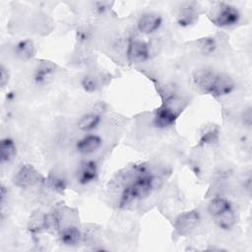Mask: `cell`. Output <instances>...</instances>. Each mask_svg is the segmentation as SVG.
<instances>
[{"instance_id":"1","label":"cell","mask_w":252,"mask_h":252,"mask_svg":"<svg viewBox=\"0 0 252 252\" xmlns=\"http://www.w3.org/2000/svg\"><path fill=\"white\" fill-rule=\"evenodd\" d=\"M182 100L176 96L168 97L156 111L154 115V125L159 129H165L174 124L182 111Z\"/></svg>"},{"instance_id":"2","label":"cell","mask_w":252,"mask_h":252,"mask_svg":"<svg viewBox=\"0 0 252 252\" xmlns=\"http://www.w3.org/2000/svg\"><path fill=\"white\" fill-rule=\"evenodd\" d=\"M216 8L212 19L215 25L220 28H230L239 22L240 13L235 6L221 2Z\"/></svg>"},{"instance_id":"3","label":"cell","mask_w":252,"mask_h":252,"mask_svg":"<svg viewBox=\"0 0 252 252\" xmlns=\"http://www.w3.org/2000/svg\"><path fill=\"white\" fill-rule=\"evenodd\" d=\"M43 178L39 172L32 165L25 164L23 165L16 173L14 177V183L22 188L30 187L35 185L39 182H42Z\"/></svg>"},{"instance_id":"4","label":"cell","mask_w":252,"mask_h":252,"mask_svg":"<svg viewBox=\"0 0 252 252\" xmlns=\"http://www.w3.org/2000/svg\"><path fill=\"white\" fill-rule=\"evenodd\" d=\"M201 221V216L198 211H189L180 214L174 222L175 230L181 234H187L191 232Z\"/></svg>"},{"instance_id":"5","label":"cell","mask_w":252,"mask_h":252,"mask_svg":"<svg viewBox=\"0 0 252 252\" xmlns=\"http://www.w3.org/2000/svg\"><path fill=\"white\" fill-rule=\"evenodd\" d=\"M127 57L131 62L142 63L150 58L149 44L139 38L131 39L127 46Z\"/></svg>"},{"instance_id":"6","label":"cell","mask_w":252,"mask_h":252,"mask_svg":"<svg viewBox=\"0 0 252 252\" xmlns=\"http://www.w3.org/2000/svg\"><path fill=\"white\" fill-rule=\"evenodd\" d=\"M98 167L94 160L83 161L76 172V179L80 185H89L97 179Z\"/></svg>"},{"instance_id":"7","label":"cell","mask_w":252,"mask_h":252,"mask_svg":"<svg viewBox=\"0 0 252 252\" xmlns=\"http://www.w3.org/2000/svg\"><path fill=\"white\" fill-rule=\"evenodd\" d=\"M56 73V66L49 61L40 62L34 69L32 79L37 86L48 85L54 78Z\"/></svg>"},{"instance_id":"8","label":"cell","mask_w":252,"mask_h":252,"mask_svg":"<svg viewBox=\"0 0 252 252\" xmlns=\"http://www.w3.org/2000/svg\"><path fill=\"white\" fill-rule=\"evenodd\" d=\"M218 72H216L213 69L210 68H202L199 70H196L193 75V80L195 85L202 90L204 93L209 94L212 91V88L214 86L215 80L217 78Z\"/></svg>"},{"instance_id":"9","label":"cell","mask_w":252,"mask_h":252,"mask_svg":"<svg viewBox=\"0 0 252 252\" xmlns=\"http://www.w3.org/2000/svg\"><path fill=\"white\" fill-rule=\"evenodd\" d=\"M162 24V18L157 13H146L142 15L137 22V29L145 34H151L157 32Z\"/></svg>"},{"instance_id":"10","label":"cell","mask_w":252,"mask_h":252,"mask_svg":"<svg viewBox=\"0 0 252 252\" xmlns=\"http://www.w3.org/2000/svg\"><path fill=\"white\" fill-rule=\"evenodd\" d=\"M234 87H235L234 81L228 75L218 72L217 78L215 80V83L210 94L216 97L227 95L234 90Z\"/></svg>"},{"instance_id":"11","label":"cell","mask_w":252,"mask_h":252,"mask_svg":"<svg viewBox=\"0 0 252 252\" xmlns=\"http://www.w3.org/2000/svg\"><path fill=\"white\" fill-rule=\"evenodd\" d=\"M198 5L195 2L185 3L177 16V23L180 27H189L198 21Z\"/></svg>"},{"instance_id":"12","label":"cell","mask_w":252,"mask_h":252,"mask_svg":"<svg viewBox=\"0 0 252 252\" xmlns=\"http://www.w3.org/2000/svg\"><path fill=\"white\" fill-rule=\"evenodd\" d=\"M101 146V139L94 134L86 135L76 144V150L81 155H91L98 150Z\"/></svg>"},{"instance_id":"13","label":"cell","mask_w":252,"mask_h":252,"mask_svg":"<svg viewBox=\"0 0 252 252\" xmlns=\"http://www.w3.org/2000/svg\"><path fill=\"white\" fill-rule=\"evenodd\" d=\"M14 54L21 60H31L36 54V47L32 39H23L14 46Z\"/></svg>"},{"instance_id":"14","label":"cell","mask_w":252,"mask_h":252,"mask_svg":"<svg viewBox=\"0 0 252 252\" xmlns=\"http://www.w3.org/2000/svg\"><path fill=\"white\" fill-rule=\"evenodd\" d=\"M59 238L63 245L74 247L77 246L82 241L83 234L77 226L70 225L61 230Z\"/></svg>"},{"instance_id":"15","label":"cell","mask_w":252,"mask_h":252,"mask_svg":"<svg viewBox=\"0 0 252 252\" xmlns=\"http://www.w3.org/2000/svg\"><path fill=\"white\" fill-rule=\"evenodd\" d=\"M17 154V147L11 138H3L0 144V158L1 161L8 163L12 161Z\"/></svg>"},{"instance_id":"16","label":"cell","mask_w":252,"mask_h":252,"mask_svg":"<svg viewBox=\"0 0 252 252\" xmlns=\"http://www.w3.org/2000/svg\"><path fill=\"white\" fill-rule=\"evenodd\" d=\"M100 123V115L94 112L86 113L80 117L77 126L81 131L89 132L95 129Z\"/></svg>"},{"instance_id":"17","label":"cell","mask_w":252,"mask_h":252,"mask_svg":"<svg viewBox=\"0 0 252 252\" xmlns=\"http://www.w3.org/2000/svg\"><path fill=\"white\" fill-rule=\"evenodd\" d=\"M229 209H231L230 202L222 197L214 198L208 205V212L214 218L220 216Z\"/></svg>"},{"instance_id":"18","label":"cell","mask_w":252,"mask_h":252,"mask_svg":"<svg viewBox=\"0 0 252 252\" xmlns=\"http://www.w3.org/2000/svg\"><path fill=\"white\" fill-rule=\"evenodd\" d=\"M215 220H216L217 225L220 228L224 229V230H228V229L232 228L236 222V217H235V214H234L232 208L225 211L224 213L220 214V216L216 217Z\"/></svg>"},{"instance_id":"19","label":"cell","mask_w":252,"mask_h":252,"mask_svg":"<svg viewBox=\"0 0 252 252\" xmlns=\"http://www.w3.org/2000/svg\"><path fill=\"white\" fill-rule=\"evenodd\" d=\"M199 49L205 56L212 55L217 49V42L213 37H204L199 40Z\"/></svg>"},{"instance_id":"20","label":"cell","mask_w":252,"mask_h":252,"mask_svg":"<svg viewBox=\"0 0 252 252\" xmlns=\"http://www.w3.org/2000/svg\"><path fill=\"white\" fill-rule=\"evenodd\" d=\"M46 182L48 186L57 193H63L67 186L66 179L59 175H50Z\"/></svg>"},{"instance_id":"21","label":"cell","mask_w":252,"mask_h":252,"mask_svg":"<svg viewBox=\"0 0 252 252\" xmlns=\"http://www.w3.org/2000/svg\"><path fill=\"white\" fill-rule=\"evenodd\" d=\"M81 86L88 93H94L99 88V82L94 75H86L82 81Z\"/></svg>"},{"instance_id":"22","label":"cell","mask_w":252,"mask_h":252,"mask_svg":"<svg viewBox=\"0 0 252 252\" xmlns=\"http://www.w3.org/2000/svg\"><path fill=\"white\" fill-rule=\"evenodd\" d=\"M42 227L46 230H55L59 227V219L54 214L45 215L42 219Z\"/></svg>"},{"instance_id":"23","label":"cell","mask_w":252,"mask_h":252,"mask_svg":"<svg viewBox=\"0 0 252 252\" xmlns=\"http://www.w3.org/2000/svg\"><path fill=\"white\" fill-rule=\"evenodd\" d=\"M219 134L218 131L215 129H210L206 131L204 134H202L201 139H200V144L201 145H210L213 143H216L218 141Z\"/></svg>"},{"instance_id":"24","label":"cell","mask_w":252,"mask_h":252,"mask_svg":"<svg viewBox=\"0 0 252 252\" xmlns=\"http://www.w3.org/2000/svg\"><path fill=\"white\" fill-rule=\"evenodd\" d=\"M9 78H10V75H9L8 69L4 65H1V67H0V85H1V88L6 87V85L9 82Z\"/></svg>"},{"instance_id":"25","label":"cell","mask_w":252,"mask_h":252,"mask_svg":"<svg viewBox=\"0 0 252 252\" xmlns=\"http://www.w3.org/2000/svg\"><path fill=\"white\" fill-rule=\"evenodd\" d=\"M108 5H109L108 2H96V3H94L95 12L98 13V14H102L108 8Z\"/></svg>"},{"instance_id":"26","label":"cell","mask_w":252,"mask_h":252,"mask_svg":"<svg viewBox=\"0 0 252 252\" xmlns=\"http://www.w3.org/2000/svg\"><path fill=\"white\" fill-rule=\"evenodd\" d=\"M251 110L250 108H248L246 111H244V114H243V120H244V123L247 124L248 126H250L251 124Z\"/></svg>"}]
</instances>
